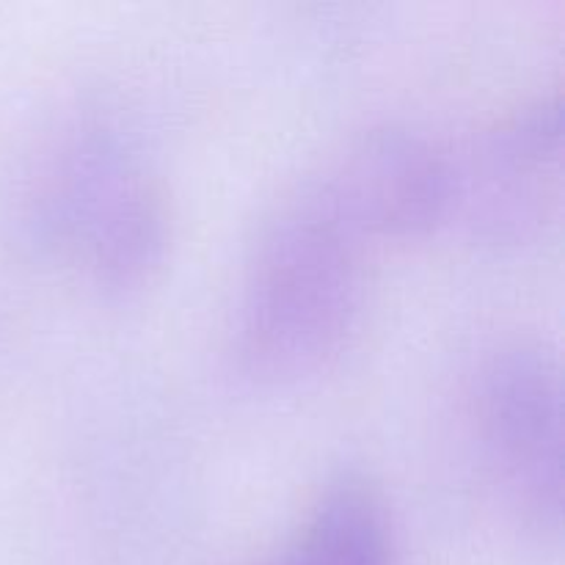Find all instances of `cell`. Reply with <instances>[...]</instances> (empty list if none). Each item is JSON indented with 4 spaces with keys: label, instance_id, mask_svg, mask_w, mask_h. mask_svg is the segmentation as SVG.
I'll list each match as a JSON object with an SVG mask.
<instances>
[{
    "label": "cell",
    "instance_id": "2",
    "mask_svg": "<svg viewBox=\"0 0 565 565\" xmlns=\"http://www.w3.org/2000/svg\"><path fill=\"white\" fill-rule=\"evenodd\" d=\"M28 224L44 248L75 259L114 296L152 281L171 243L163 191L103 127H83L50 152Z\"/></svg>",
    "mask_w": 565,
    "mask_h": 565
},
{
    "label": "cell",
    "instance_id": "5",
    "mask_svg": "<svg viewBox=\"0 0 565 565\" xmlns=\"http://www.w3.org/2000/svg\"><path fill=\"white\" fill-rule=\"evenodd\" d=\"M309 180L362 243L423 235L450 207L447 154L403 125L359 132Z\"/></svg>",
    "mask_w": 565,
    "mask_h": 565
},
{
    "label": "cell",
    "instance_id": "1",
    "mask_svg": "<svg viewBox=\"0 0 565 565\" xmlns=\"http://www.w3.org/2000/svg\"><path fill=\"white\" fill-rule=\"evenodd\" d=\"M362 248L312 180L279 202L252 248L235 318L248 379L290 384L342 351L362 307Z\"/></svg>",
    "mask_w": 565,
    "mask_h": 565
},
{
    "label": "cell",
    "instance_id": "6",
    "mask_svg": "<svg viewBox=\"0 0 565 565\" xmlns=\"http://www.w3.org/2000/svg\"><path fill=\"white\" fill-rule=\"evenodd\" d=\"M265 565H392L384 500L362 475H337L290 544Z\"/></svg>",
    "mask_w": 565,
    "mask_h": 565
},
{
    "label": "cell",
    "instance_id": "4",
    "mask_svg": "<svg viewBox=\"0 0 565 565\" xmlns=\"http://www.w3.org/2000/svg\"><path fill=\"white\" fill-rule=\"evenodd\" d=\"M450 163L447 218L475 237L519 243L555 218L563 188V94H541L500 116Z\"/></svg>",
    "mask_w": 565,
    "mask_h": 565
},
{
    "label": "cell",
    "instance_id": "3",
    "mask_svg": "<svg viewBox=\"0 0 565 565\" xmlns=\"http://www.w3.org/2000/svg\"><path fill=\"white\" fill-rule=\"evenodd\" d=\"M478 436L519 519L539 533H561L563 384L546 348L513 342L483 364Z\"/></svg>",
    "mask_w": 565,
    "mask_h": 565
}]
</instances>
